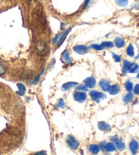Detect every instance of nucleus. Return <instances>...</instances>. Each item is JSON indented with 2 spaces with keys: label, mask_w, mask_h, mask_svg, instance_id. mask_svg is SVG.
I'll return each mask as SVG.
<instances>
[{
  "label": "nucleus",
  "mask_w": 139,
  "mask_h": 155,
  "mask_svg": "<svg viewBox=\"0 0 139 155\" xmlns=\"http://www.w3.org/2000/svg\"><path fill=\"white\" fill-rule=\"evenodd\" d=\"M66 144L68 147L72 150H76L79 147V142L73 135H68L66 137Z\"/></svg>",
  "instance_id": "obj_1"
},
{
  "label": "nucleus",
  "mask_w": 139,
  "mask_h": 155,
  "mask_svg": "<svg viewBox=\"0 0 139 155\" xmlns=\"http://www.w3.org/2000/svg\"><path fill=\"white\" fill-rule=\"evenodd\" d=\"M90 96L93 101L96 103H100L102 99H104L106 97V95L103 93L97 91H92L90 92Z\"/></svg>",
  "instance_id": "obj_2"
},
{
  "label": "nucleus",
  "mask_w": 139,
  "mask_h": 155,
  "mask_svg": "<svg viewBox=\"0 0 139 155\" xmlns=\"http://www.w3.org/2000/svg\"><path fill=\"white\" fill-rule=\"evenodd\" d=\"M74 99L79 103H83L87 99V94L83 91H76L73 93Z\"/></svg>",
  "instance_id": "obj_3"
},
{
  "label": "nucleus",
  "mask_w": 139,
  "mask_h": 155,
  "mask_svg": "<svg viewBox=\"0 0 139 155\" xmlns=\"http://www.w3.org/2000/svg\"><path fill=\"white\" fill-rule=\"evenodd\" d=\"M100 148L102 149L104 151L106 152H115L116 151L117 147L115 144L113 142H108L105 143V141H103L102 143H101Z\"/></svg>",
  "instance_id": "obj_4"
},
{
  "label": "nucleus",
  "mask_w": 139,
  "mask_h": 155,
  "mask_svg": "<svg viewBox=\"0 0 139 155\" xmlns=\"http://www.w3.org/2000/svg\"><path fill=\"white\" fill-rule=\"evenodd\" d=\"M129 148L132 154L133 155H135L139 150V144L138 141L134 139H131V141H130L129 144Z\"/></svg>",
  "instance_id": "obj_5"
},
{
  "label": "nucleus",
  "mask_w": 139,
  "mask_h": 155,
  "mask_svg": "<svg viewBox=\"0 0 139 155\" xmlns=\"http://www.w3.org/2000/svg\"><path fill=\"white\" fill-rule=\"evenodd\" d=\"M84 84L88 89H93L96 84V80L93 76H90L84 80Z\"/></svg>",
  "instance_id": "obj_6"
},
{
  "label": "nucleus",
  "mask_w": 139,
  "mask_h": 155,
  "mask_svg": "<svg viewBox=\"0 0 139 155\" xmlns=\"http://www.w3.org/2000/svg\"><path fill=\"white\" fill-rule=\"evenodd\" d=\"M73 50L77 54H85L88 52L89 48L85 45H77L73 47Z\"/></svg>",
  "instance_id": "obj_7"
},
{
  "label": "nucleus",
  "mask_w": 139,
  "mask_h": 155,
  "mask_svg": "<svg viewBox=\"0 0 139 155\" xmlns=\"http://www.w3.org/2000/svg\"><path fill=\"white\" fill-rule=\"evenodd\" d=\"M62 61L64 63L66 64H69L72 62V59L70 57V54L68 50H65L62 54Z\"/></svg>",
  "instance_id": "obj_8"
},
{
  "label": "nucleus",
  "mask_w": 139,
  "mask_h": 155,
  "mask_svg": "<svg viewBox=\"0 0 139 155\" xmlns=\"http://www.w3.org/2000/svg\"><path fill=\"white\" fill-rule=\"evenodd\" d=\"M97 126H98L99 129L102 131H110L111 130V126L109 124L106 123L104 121H100L97 123Z\"/></svg>",
  "instance_id": "obj_9"
},
{
  "label": "nucleus",
  "mask_w": 139,
  "mask_h": 155,
  "mask_svg": "<svg viewBox=\"0 0 139 155\" xmlns=\"http://www.w3.org/2000/svg\"><path fill=\"white\" fill-rule=\"evenodd\" d=\"M119 91H120V86L119 84H115L113 85H110L108 92L111 95H116L117 94L119 93Z\"/></svg>",
  "instance_id": "obj_10"
},
{
  "label": "nucleus",
  "mask_w": 139,
  "mask_h": 155,
  "mask_svg": "<svg viewBox=\"0 0 139 155\" xmlns=\"http://www.w3.org/2000/svg\"><path fill=\"white\" fill-rule=\"evenodd\" d=\"M70 30H71V28H68V29H67L66 30V31H65L64 33H63L62 34L60 35L59 38V40H58L57 42V47L61 46L62 44L64 43V41L66 39V37L68 35L69 32L70 31Z\"/></svg>",
  "instance_id": "obj_11"
},
{
  "label": "nucleus",
  "mask_w": 139,
  "mask_h": 155,
  "mask_svg": "<svg viewBox=\"0 0 139 155\" xmlns=\"http://www.w3.org/2000/svg\"><path fill=\"white\" fill-rule=\"evenodd\" d=\"M77 85H78V83L75 82H66V83H65V84H64L62 85V90L63 91H68V90H69V89H70L75 88V87L77 86Z\"/></svg>",
  "instance_id": "obj_12"
},
{
  "label": "nucleus",
  "mask_w": 139,
  "mask_h": 155,
  "mask_svg": "<svg viewBox=\"0 0 139 155\" xmlns=\"http://www.w3.org/2000/svg\"><path fill=\"white\" fill-rule=\"evenodd\" d=\"M100 150H101L100 146L97 144H91L90 146V147H89V150H90V152L92 154L95 155L98 154L100 151Z\"/></svg>",
  "instance_id": "obj_13"
},
{
  "label": "nucleus",
  "mask_w": 139,
  "mask_h": 155,
  "mask_svg": "<svg viewBox=\"0 0 139 155\" xmlns=\"http://www.w3.org/2000/svg\"><path fill=\"white\" fill-rule=\"evenodd\" d=\"M99 86L101 87L104 91H108V88L110 86V82L107 80L102 79L99 82Z\"/></svg>",
  "instance_id": "obj_14"
},
{
  "label": "nucleus",
  "mask_w": 139,
  "mask_h": 155,
  "mask_svg": "<svg viewBox=\"0 0 139 155\" xmlns=\"http://www.w3.org/2000/svg\"><path fill=\"white\" fill-rule=\"evenodd\" d=\"M132 65V63L130 62L128 60H124L123 61V69L122 71L123 74H126L128 72H129L130 69H131V67Z\"/></svg>",
  "instance_id": "obj_15"
},
{
  "label": "nucleus",
  "mask_w": 139,
  "mask_h": 155,
  "mask_svg": "<svg viewBox=\"0 0 139 155\" xmlns=\"http://www.w3.org/2000/svg\"><path fill=\"white\" fill-rule=\"evenodd\" d=\"M134 95L132 94L131 92H129L128 93H127L126 95H125L124 97H123V103L125 104H128L129 103H131V102L133 101L134 100Z\"/></svg>",
  "instance_id": "obj_16"
},
{
  "label": "nucleus",
  "mask_w": 139,
  "mask_h": 155,
  "mask_svg": "<svg viewBox=\"0 0 139 155\" xmlns=\"http://www.w3.org/2000/svg\"><path fill=\"white\" fill-rule=\"evenodd\" d=\"M37 51L39 54H44L47 51V46L44 42H39L37 46Z\"/></svg>",
  "instance_id": "obj_17"
},
{
  "label": "nucleus",
  "mask_w": 139,
  "mask_h": 155,
  "mask_svg": "<svg viewBox=\"0 0 139 155\" xmlns=\"http://www.w3.org/2000/svg\"><path fill=\"white\" fill-rule=\"evenodd\" d=\"M17 85V87H18V91H17L16 93L18 94L20 96H23L25 95V93L26 92V87L25 85L22 83H18V84H16Z\"/></svg>",
  "instance_id": "obj_18"
},
{
  "label": "nucleus",
  "mask_w": 139,
  "mask_h": 155,
  "mask_svg": "<svg viewBox=\"0 0 139 155\" xmlns=\"http://www.w3.org/2000/svg\"><path fill=\"white\" fill-rule=\"evenodd\" d=\"M115 144L117 148H118L119 150H124L125 149V143L121 139H117L115 141Z\"/></svg>",
  "instance_id": "obj_19"
},
{
  "label": "nucleus",
  "mask_w": 139,
  "mask_h": 155,
  "mask_svg": "<svg viewBox=\"0 0 139 155\" xmlns=\"http://www.w3.org/2000/svg\"><path fill=\"white\" fill-rule=\"evenodd\" d=\"M125 40L120 38H115V44L116 47L118 48V49L123 48L125 46Z\"/></svg>",
  "instance_id": "obj_20"
},
{
  "label": "nucleus",
  "mask_w": 139,
  "mask_h": 155,
  "mask_svg": "<svg viewBox=\"0 0 139 155\" xmlns=\"http://www.w3.org/2000/svg\"><path fill=\"white\" fill-rule=\"evenodd\" d=\"M127 54L130 57H133L134 56V46L132 44H130L128 46L126 50Z\"/></svg>",
  "instance_id": "obj_21"
},
{
  "label": "nucleus",
  "mask_w": 139,
  "mask_h": 155,
  "mask_svg": "<svg viewBox=\"0 0 139 155\" xmlns=\"http://www.w3.org/2000/svg\"><path fill=\"white\" fill-rule=\"evenodd\" d=\"M138 70H139V65L137 64V63H132L131 69H130L129 72L130 74H135V73H137Z\"/></svg>",
  "instance_id": "obj_22"
},
{
  "label": "nucleus",
  "mask_w": 139,
  "mask_h": 155,
  "mask_svg": "<svg viewBox=\"0 0 139 155\" xmlns=\"http://www.w3.org/2000/svg\"><path fill=\"white\" fill-rule=\"evenodd\" d=\"M125 89H126V91H128V92H131L134 89L133 83H132V82H130V80H127L125 84Z\"/></svg>",
  "instance_id": "obj_23"
},
{
  "label": "nucleus",
  "mask_w": 139,
  "mask_h": 155,
  "mask_svg": "<svg viewBox=\"0 0 139 155\" xmlns=\"http://www.w3.org/2000/svg\"><path fill=\"white\" fill-rule=\"evenodd\" d=\"M115 2L120 7H125L128 4V0H115Z\"/></svg>",
  "instance_id": "obj_24"
},
{
  "label": "nucleus",
  "mask_w": 139,
  "mask_h": 155,
  "mask_svg": "<svg viewBox=\"0 0 139 155\" xmlns=\"http://www.w3.org/2000/svg\"><path fill=\"white\" fill-rule=\"evenodd\" d=\"M101 44L104 47V49H105V48H106V49H111V48L114 46V44L112 43V41H103Z\"/></svg>",
  "instance_id": "obj_25"
},
{
  "label": "nucleus",
  "mask_w": 139,
  "mask_h": 155,
  "mask_svg": "<svg viewBox=\"0 0 139 155\" xmlns=\"http://www.w3.org/2000/svg\"><path fill=\"white\" fill-rule=\"evenodd\" d=\"M44 68L42 69V71H41V72L38 74V76H36V78H34V79L33 80V81H32V84H34V85H36L38 84V83L39 82V81H40V77H41V76H42V74L44 73Z\"/></svg>",
  "instance_id": "obj_26"
},
{
  "label": "nucleus",
  "mask_w": 139,
  "mask_h": 155,
  "mask_svg": "<svg viewBox=\"0 0 139 155\" xmlns=\"http://www.w3.org/2000/svg\"><path fill=\"white\" fill-rule=\"evenodd\" d=\"M91 48L94 50H96V51H102L104 49V47L102 44H94L91 45Z\"/></svg>",
  "instance_id": "obj_27"
},
{
  "label": "nucleus",
  "mask_w": 139,
  "mask_h": 155,
  "mask_svg": "<svg viewBox=\"0 0 139 155\" xmlns=\"http://www.w3.org/2000/svg\"><path fill=\"white\" fill-rule=\"evenodd\" d=\"M57 107L62 109H64L65 108H66V104H65V101L64 99H59L58 103H57Z\"/></svg>",
  "instance_id": "obj_28"
},
{
  "label": "nucleus",
  "mask_w": 139,
  "mask_h": 155,
  "mask_svg": "<svg viewBox=\"0 0 139 155\" xmlns=\"http://www.w3.org/2000/svg\"><path fill=\"white\" fill-rule=\"evenodd\" d=\"M76 90L79 91H83V92H85V91H88V88L85 86V85H79V86H77L76 87Z\"/></svg>",
  "instance_id": "obj_29"
},
{
  "label": "nucleus",
  "mask_w": 139,
  "mask_h": 155,
  "mask_svg": "<svg viewBox=\"0 0 139 155\" xmlns=\"http://www.w3.org/2000/svg\"><path fill=\"white\" fill-rule=\"evenodd\" d=\"M6 71V68L3 63L0 62V76L4 75Z\"/></svg>",
  "instance_id": "obj_30"
},
{
  "label": "nucleus",
  "mask_w": 139,
  "mask_h": 155,
  "mask_svg": "<svg viewBox=\"0 0 139 155\" xmlns=\"http://www.w3.org/2000/svg\"><path fill=\"white\" fill-rule=\"evenodd\" d=\"M111 54H112V57H113V59L115 60V62H117V63L121 62V56H120L117 55V54L113 53V52H111Z\"/></svg>",
  "instance_id": "obj_31"
},
{
  "label": "nucleus",
  "mask_w": 139,
  "mask_h": 155,
  "mask_svg": "<svg viewBox=\"0 0 139 155\" xmlns=\"http://www.w3.org/2000/svg\"><path fill=\"white\" fill-rule=\"evenodd\" d=\"M94 0H85V2L84 6L85 8H88L89 6H90L93 3Z\"/></svg>",
  "instance_id": "obj_32"
},
{
  "label": "nucleus",
  "mask_w": 139,
  "mask_h": 155,
  "mask_svg": "<svg viewBox=\"0 0 139 155\" xmlns=\"http://www.w3.org/2000/svg\"><path fill=\"white\" fill-rule=\"evenodd\" d=\"M134 93L136 95H139V84H137L134 88Z\"/></svg>",
  "instance_id": "obj_33"
},
{
  "label": "nucleus",
  "mask_w": 139,
  "mask_h": 155,
  "mask_svg": "<svg viewBox=\"0 0 139 155\" xmlns=\"http://www.w3.org/2000/svg\"><path fill=\"white\" fill-rule=\"evenodd\" d=\"M60 35H61V34H57V35H56L55 37L53 38V41H53V43H57V41H58V40H59V37H60Z\"/></svg>",
  "instance_id": "obj_34"
},
{
  "label": "nucleus",
  "mask_w": 139,
  "mask_h": 155,
  "mask_svg": "<svg viewBox=\"0 0 139 155\" xmlns=\"http://www.w3.org/2000/svg\"><path fill=\"white\" fill-rule=\"evenodd\" d=\"M118 139H119V137H118V136H117V135H113V136L110 137V140L113 141V142H115V141L116 140H117Z\"/></svg>",
  "instance_id": "obj_35"
},
{
  "label": "nucleus",
  "mask_w": 139,
  "mask_h": 155,
  "mask_svg": "<svg viewBox=\"0 0 139 155\" xmlns=\"http://www.w3.org/2000/svg\"><path fill=\"white\" fill-rule=\"evenodd\" d=\"M34 155H47V153L45 151H40V152H36V153H35Z\"/></svg>",
  "instance_id": "obj_36"
},
{
  "label": "nucleus",
  "mask_w": 139,
  "mask_h": 155,
  "mask_svg": "<svg viewBox=\"0 0 139 155\" xmlns=\"http://www.w3.org/2000/svg\"><path fill=\"white\" fill-rule=\"evenodd\" d=\"M134 8H135V9H136V10H138L139 9V3H138L137 4H136V5H134Z\"/></svg>",
  "instance_id": "obj_37"
},
{
  "label": "nucleus",
  "mask_w": 139,
  "mask_h": 155,
  "mask_svg": "<svg viewBox=\"0 0 139 155\" xmlns=\"http://www.w3.org/2000/svg\"><path fill=\"white\" fill-rule=\"evenodd\" d=\"M139 59V54H138V55H137V56H136V59Z\"/></svg>",
  "instance_id": "obj_38"
},
{
  "label": "nucleus",
  "mask_w": 139,
  "mask_h": 155,
  "mask_svg": "<svg viewBox=\"0 0 139 155\" xmlns=\"http://www.w3.org/2000/svg\"><path fill=\"white\" fill-rule=\"evenodd\" d=\"M136 77H137V78H138V79H139V72L138 73V74H137V76H136Z\"/></svg>",
  "instance_id": "obj_39"
}]
</instances>
